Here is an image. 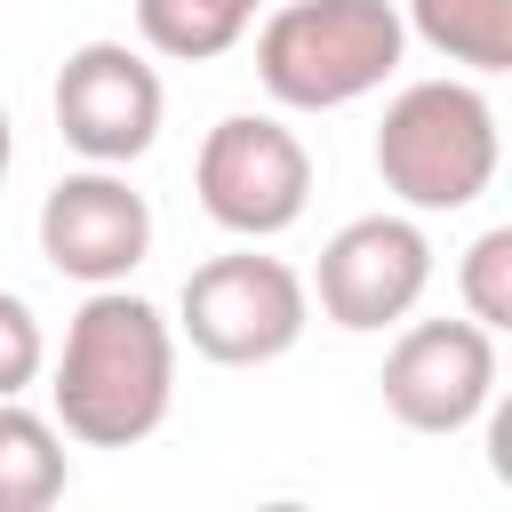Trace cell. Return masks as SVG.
I'll list each match as a JSON object with an SVG mask.
<instances>
[{
	"label": "cell",
	"instance_id": "5b68a950",
	"mask_svg": "<svg viewBox=\"0 0 512 512\" xmlns=\"http://www.w3.org/2000/svg\"><path fill=\"white\" fill-rule=\"evenodd\" d=\"M192 192H200L208 224H224L232 240H280L312 208V152L272 112H224L200 136Z\"/></svg>",
	"mask_w": 512,
	"mask_h": 512
},
{
	"label": "cell",
	"instance_id": "8992f818",
	"mask_svg": "<svg viewBox=\"0 0 512 512\" xmlns=\"http://www.w3.org/2000/svg\"><path fill=\"white\" fill-rule=\"evenodd\" d=\"M56 136L96 160V168H128L160 144V112H168V88L152 72L144 48L128 40H80L56 72Z\"/></svg>",
	"mask_w": 512,
	"mask_h": 512
},
{
	"label": "cell",
	"instance_id": "277c9868",
	"mask_svg": "<svg viewBox=\"0 0 512 512\" xmlns=\"http://www.w3.org/2000/svg\"><path fill=\"white\" fill-rule=\"evenodd\" d=\"M176 328L200 360L216 368H264L280 352H296V336L312 328V288L264 256L256 240L232 248V256H208L184 272V296H176Z\"/></svg>",
	"mask_w": 512,
	"mask_h": 512
},
{
	"label": "cell",
	"instance_id": "8fae6325",
	"mask_svg": "<svg viewBox=\"0 0 512 512\" xmlns=\"http://www.w3.org/2000/svg\"><path fill=\"white\" fill-rule=\"evenodd\" d=\"M264 0H136V40L168 64H216L240 48Z\"/></svg>",
	"mask_w": 512,
	"mask_h": 512
},
{
	"label": "cell",
	"instance_id": "5bb4252c",
	"mask_svg": "<svg viewBox=\"0 0 512 512\" xmlns=\"http://www.w3.org/2000/svg\"><path fill=\"white\" fill-rule=\"evenodd\" d=\"M40 368H48V336H40V312H32L16 288H0V400H24Z\"/></svg>",
	"mask_w": 512,
	"mask_h": 512
},
{
	"label": "cell",
	"instance_id": "6da1fadb",
	"mask_svg": "<svg viewBox=\"0 0 512 512\" xmlns=\"http://www.w3.org/2000/svg\"><path fill=\"white\" fill-rule=\"evenodd\" d=\"M56 432L80 448H136L176 408V320L128 280L88 288L64 320V352L48 368Z\"/></svg>",
	"mask_w": 512,
	"mask_h": 512
},
{
	"label": "cell",
	"instance_id": "ba28073f",
	"mask_svg": "<svg viewBox=\"0 0 512 512\" xmlns=\"http://www.w3.org/2000/svg\"><path fill=\"white\" fill-rule=\"evenodd\" d=\"M384 408L408 432H464L496 400V328L480 320H408L384 352Z\"/></svg>",
	"mask_w": 512,
	"mask_h": 512
},
{
	"label": "cell",
	"instance_id": "7c38bea8",
	"mask_svg": "<svg viewBox=\"0 0 512 512\" xmlns=\"http://www.w3.org/2000/svg\"><path fill=\"white\" fill-rule=\"evenodd\" d=\"M400 24L464 72H512V0H408Z\"/></svg>",
	"mask_w": 512,
	"mask_h": 512
},
{
	"label": "cell",
	"instance_id": "52a82bcc",
	"mask_svg": "<svg viewBox=\"0 0 512 512\" xmlns=\"http://www.w3.org/2000/svg\"><path fill=\"white\" fill-rule=\"evenodd\" d=\"M432 288V240L416 216H352L328 232L320 248V272H312V296L336 328L352 336H376V328H400Z\"/></svg>",
	"mask_w": 512,
	"mask_h": 512
},
{
	"label": "cell",
	"instance_id": "3957f363",
	"mask_svg": "<svg viewBox=\"0 0 512 512\" xmlns=\"http://www.w3.org/2000/svg\"><path fill=\"white\" fill-rule=\"evenodd\" d=\"M496 160H504L496 104L472 80H408L376 120V176L416 216L472 208L496 184Z\"/></svg>",
	"mask_w": 512,
	"mask_h": 512
},
{
	"label": "cell",
	"instance_id": "9c48e42d",
	"mask_svg": "<svg viewBox=\"0 0 512 512\" xmlns=\"http://www.w3.org/2000/svg\"><path fill=\"white\" fill-rule=\"evenodd\" d=\"M40 256L80 280V288H112L152 256V200L120 176V168H72L48 184L40 200Z\"/></svg>",
	"mask_w": 512,
	"mask_h": 512
},
{
	"label": "cell",
	"instance_id": "7a4b0ae2",
	"mask_svg": "<svg viewBox=\"0 0 512 512\" xmlns=\"http://www.w3.org/2000/svg\"><path fill=\"white\" fill-rule=\"evenodd\" d=\"M408 56L392 0H288L256 32V80L288 112H344L384 88Z\"/></svg>",
	"mask_w": 512,
	"mask_h": 512
},
{
	"label": "cell",
	"instance_id": "4fadbf2b",
	"mask_svg": "<svg viewBox=\"0 0 512 512\" xmlns=\"http://www.w3.org/2000/svg\"><path fill=\"white\" fill-rule=\"evenodd\" d=\"M456 288H464V320H480V328H512V224H488L472 248H464V272H456Z\"/></svg>",
	"mask_w": 512,
	"mask_h": 512
},
{
	"label": "cell",
	"instance_id": "9a60e30c",
	"mask_svg": "<svg viewBox=\"0 0 512 512\" xmlns=\"http://www.w3.org/2000/svg\"><path fill=\"white\" fill-rule=\"evenodd\" d=\"M8 160H16V136H8V112H0V176H8Z\"/></svg>",
	"mask_w": 512,
	"mask_h": 512
},
{
	"label": "cell",
	"instance_id": "30bf717a",
	"mask_svg": "<svg viewBox=\"0 0 512 512\" xmlns=\"http://www.w3.org/2000/svg\"><path fill=\"white\" fill-rule=\"evenodd\" d=\"M64 480H72V456H64L56 416L0 400V512H48Z\"/></svg>",
	"mask_w": 512,
	"mask_h": 512
}]
</instances>
